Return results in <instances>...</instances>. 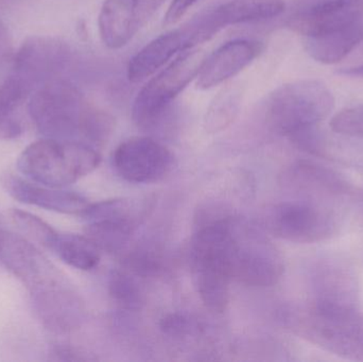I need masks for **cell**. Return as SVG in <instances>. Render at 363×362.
<instances>
[{"instance_id":"6da1fadb","label":"cell","mask_w":363,"mask_h":362,"mask_svg":"<svg viewBox=\"0 0 363 362\" xmlns=\"http://www.w3.org/2000/svg\"><path fill=\"white\" fill-rule=\"evenodd\" d=\"M100 162L99 153L87 142L45 137L21 152L17 169L38 184L64 187L93 172Z\"/></svg>"},{"instance_id":"7a4b0ae2","label":"cell","mask_w":363,"mask_h":362,"mask_svg":"<svg viewBox=\"0 0 363 362\" xmlns=\"http://www.w3.org/2000/svg\"><path fill=\"white\" fill-rule=\"evenodd\" d=\"M230 227L228 218L205 225L194 235L190 261L194 285L204 305L213 312H223L230 299Z\"/></svg>"},{"instance_id":"3957f363","label":"cell","mask_w":363,"mask_h":362,"mask_svg":"<svg viewBox=\"0 0 363 362\" xmlns=\"http://www.w3.org/2000/svg\"><path fill=\"white\" fill-rule=\"evenodd\" d=\"M284 319L292 332L318 348L363 361V314L358 310L322 312L309 306L287 310Z\"/></svg>"},{"instance_id":"277c9868","label":"cell","mask_w":363,"mask_h":362,"mask_svg":"<svg viewBox=\"0 0 363 362\" xmlns=\"http://www.w3.org/2000/svg\"><path fill=\"white\" fill-rule=\"evenodd\" d=\"M335 108L332 91L319 80L284 85L272 94L267 120L279 135L290 138L298 132L318 127Z\"/></svg>"},{"instance_id":"5b68a950","label":"cell","mask_w":363,"mask_h":362,"mask_svg":"<svg viewBox=\"0 0 363 362\" xmlns=\"http://www.w3.org/2000/svg\"><path fill=\"white\" fill-rule=\"evenodd\" d=\"M230 274L252 287H270L283 276L285 265L277 247L247 221L228 217Z\"/></svg>"},{"instance_id":"8992f818","label":"cell","mask_w":363,"mask_h":362,"mask_svg":"<svg viewBox=\"0 0 363 362\" xmlns=\"http://www.w3.org/2000/svg\"><path fill=\"white\" fill-rule=\"evenodd\" d=\"M204 60L202 50L187 49L151 79L140 89L132 106V119L136 125L143 129L155 127L174 99L192 80H196Z\"/></svg>"},{"instance_id":"52a82bcc","label":"cell","mask_w":363,"mask_h":362,"mask_svg":"<svg viewBox=\"0 0 363 362\" xmlns=\"http://www.w3.org/2000/svg\"><path fill=\"white\" fill-rule=\"evenodd\" d=\"M262 230L296 244H315L336 235V214L311 200L284 201L264 208L260 218Z\"/></svg>"},{"instance_id":"ba28073f","label":"cell","mask_w":363,"mask_h":362,"mask_svg":"<svg viewBox=\"0 0 363 362\" xmlns=\"http://www.w3.org/2000/svg\"><path fill=\"white\" fill-rule=\"evenodd\" d=\"M311 307L322 312L358 310L359 281L355 268L338 255L319 257L309 273Z\"/></svg>"},{"instance_id":"9c48e42d","label":"cell","mask_w":363,"mask_h":362,"mask_svg":"<svg viewBox=\"0 0 363 362\" xmlns=\"http://www.w3.org/2000/svg\"><path fill=\"white\" fill-rule=\"evenodd\" d=\"M83 106L74 87L67 83L52 82L32 97L29 113L45 137L74 140V136L81 135Z\"/></svg>"},{"instance_id":"30bf717a","label":"cell","mask_w":363,"mask_h":362,"mask_svg":"<svg viewBox=\"0 0 363 362\" xmlns=\"http://www.w3.org/2000/svg\"><path fill=\"white\" fill-rule=\"evenodd\" d=\"M285 11L284 0H230L188 26V47L206 42L228 26L274 18Z\"/></svg>"},{"instance_id":"8fae6325","label":"cell","mask_w":363,"mask_h":362,"mask_svg":"<svg viewBox=\"0 0 363 362\" xmlns=\"http://www.w3.org/2000/svg\"><path fill=\"white\" fill-rule=\"evenodd\" d=\"M286 189L306 200H362L363 189L355 186L345 176L332 168L311 161H298L287 168L281 176Z\"/></svg>"},{"instance_id":"7c38bea8","label":"cell","mask_w":363,"mask_h":362,"mask_svg":"<svg viewBox=\"0 0 363 362\" xmlns=\"http://www.w3.org/2000/svg\"><path fill=\"white\" fill-rule=\"evenodd\" d=\"M172 152L150 137H133L119 145L113 155L117 174L130 183L147 184L163 179L172 169Z\"/></svg>"},{"instance_id":"4fadbf2b","label":"cell","mask_w":363,"mask_h":362,"mask_svg":"<svg viewBox=\"0 0 363 362\" xmlns=\"http://www.w3.org/2000/svg\"><path fill=\"white\" fill-rule=\"evenodd\" d=\"M0 261L30 293L60 283L52 264L25 236L0 230Z\"/></svg>"},{"instance_id":"5bb4252c","label":"cell","mask_w":363,"mask_h":362,"mask_svg":"<svg viewBox=\"0 0 363 362\" xmlns=\"http://www.w3.org/2000/svg\"><path fill=\"white\" fill-rule=\"evenodd\" d=\"M256 40H234L225 43L205 57L196 78L198 89L206 91L222 84L242 72L262 53Z\"/></svg>"},{"instance_id":"9a60e30c","label":"cell","mask_w":363,"mask_h":362,"mask_svg":"<svg viewBox=\"0 0 363 362\" xmlns=\"http://www.w3.org/2000/svg\"><path fill=\"white\" fill-rule=\"evenodd\" d=\"M9 193L21 203L62 214L81 215L89 205L86 198L63 187H50L8 174L1 180Z\"/></svg>"},{"instance_id":"2e32d148","label":"cell","mask_w":363,"mask_h":362,"mask_svg":"<svg viewBox=\"0 0 363 362\" xmlns=\"http://www.w3.org/2000/svg\"><path fill=\"white\" fill-rule=\"evenodd\" d=\"M187 49V33L185 28L172 30L157 36L132 57L128 66V78L130 82L138 83L150 78L177 53Z\"/></svg>"},{"instance_id":"e0dca14e","label":"cell","mask_w":363,"mask_h":362,"mask_svg":"<svg viewBox=\"0 0 363 362\" xmlns=\"http://www.w3.org/2000/svg\"><path fill=\"white\" fill-rule=\"evenodd\" d=\"M140 0H104L98 17L100 38L110 49L129 44L138 31Z\"/></svg>"},{"instance_id":"ac0fdd59","label":"cell","mask_w":363,"mask_h":362,"mask_svg":"<svg viewBox=\"0 0 363 362\" xmlns=\"http://www.w3.org/2000/svg\"><path fill=\"white\" fill-rule=\"evenodd\" d=\"M289 140L309 154L363 170L362 145L333 140L320 131L319 125L298 132Z\"/></svg>"},{"instance_id":"d6986e66","label":"cell","mask_w":363,"mask_h":362,"mask_svg":"<svg viewBox=\"0 0 363 362\" xmlns=\"http://www.w3.org/2000/svg\"><path fill=\"white\" fill-rule=\"evenodd\" d=\"M360 15L343 6L340 0H330L298 13L290 19L288 27L305 38H313L351 23Z\"/></svg>"},{"instance_id":"ffe728a7","label":"cell","mask_w":363,"mask_h":362,"mask_svg":"<svg viewBox=\"0 0 363 362\" xmlns=\"http://www.w3.org/2000/svg\"><path fill=\"white\" fill-rule=\"evenodd\" d=\"M363 40L362 17L334 31L306 38L307 53L319 63L337 64L347 57Z\"/></svg>"},{"instance_id":"44dd1931","label":"cell","mask_w":363,"mask_h":362,"mask_svg":"<svg viewBox=\"0 0 363 362\" xmlns=\"http://www.w3.org/2000/svg\"><path fill=\"white\" fill-rule=\"evenodd\" d=\"M148 202L140 199H114L89 204L80 215L85 222L106 221L138 229L148 213Z\"/></svg>"},{"instance_id":"7402d4cb","label":"cell","mask_w":363,"mask_h":362,"mask_svg":"<svg viewBox=\"0 0 363 362\" xmlns=\"http://www.w3.org/2000/svg\"><path fill=\"white\" fill-rule=\"evenodd\" d=\"M50 250L64 263L82 271L97 267L101 251L87 236L66 233H57Z\"/></svg>"},{"instance_id":"603a6c76","label":"cell","mask_w":363,"mask_h":362,"mask_svg":"<svg viewBox=\"0 0 363 362\" xmlns=\"http://www.w3.org/2000/svg\"><path fill=\"white\" fill-rule=\"evenodd\" d=\"M242 91L240 87L230 86L218 94L205 115L206 131L217 133L234 121L240 110Z\"/></svg>"},{"instance_id":"cb8c5ba5","label":"cell","mask_w":363,"mask_h":362,"mask_svg":"<svg viewBox=\"0 0 363 362\" xmlns=\"http://www.w3.org/2000/svg\"><path fill=\"white\" fill-rule=\"evenodd\" d=\"M10 217L15 227L26 238L50 250L57 236V232L51 225L35 215L18 208H12Z\"/></svg>"},{"instance_id":"d4e9b609","label":"cell","mask_w":363,"mask_h":362,"mask_svg":"<svg viewBox=\"0 0 363 362\" xmlns=\"http://www.w3.org/2000/svg\"><path fill=\"white\" fill-rule=\"evenodd\" d=\"M111 297L115 303L128 310H140L144 303L142 288L135 278L125 271L113 272L108 283Z\"/></svg>"},{"instance_id":"484cf974","label":"cell","mask_w":363,"mask_h":362,"mask_svg":"<svg viewBox=\"0 0 363 362\" xmlns=\"http://www.w3.org/2000/svg\"><path fill=\"white\" fill-rule=\"evenodd\" d=\"M114 125L111 115L85 104L81 114V135L91 142H101L108 138Z\"/></svg>"},{"instance_id":"4316f807","label":"cell","mask_w":363,"mask_h":362,"mask_svg":"<svg viewBox=\"0 0 363 362\" xmlns=\"http://www.w3.org/2000/svg\"><path fill=\"white\" fill-rule=\"evenodd\" d=\"M334 133L363 140V104L337 113L330 123Z\"/></svg>"},{"instance_id":"83f0119b","label":"cell","mask_w":363,"mask_h":362,"mask_svg":"<svg viewBox=\"0 0 363 362\" xmlns=\"http://www.w3.org/2000/svg\"><path fill=\"white\" fill-rule=\"evenodd\" d=\"M161 329L166 335L183 337L189 335L196 327L191 319L182 314H170L161 321Z\"/></svg>"},{"instance_id":"f1b7e54d","label":"cell","mask_w":363,"mask_h":362,"mask_svg":"<svg viewBox=\"0 0 363 362\" xmlns=\"http://www.w3.org/2000/svg\"><path fill=\"white\" fill-rule=\"evenodd\" d=\"M198 0H172L164 16L166 26L174 25L188 12Z\"/></svg>"},{"instance_id":"f546056e","label":"cell","mask_w":363,"mask_h":362,"mask_svg":"<svg viewBox=\"0 0 363 362\" xmlns=\"http://www.w3.org/2000/svg\"><path fill=\"white\" fill-rule=\"evenodd\" d=\"M338 74L345 77L363 79V64L355 66V67L345 68V69L339 70Z\"/></svg>"},{"instance_id":"4dcf8cb0","label":"cell","mask_w":363,"mask_h":362,"mask_svg":"<svg viewBox=\"0 0 363 362\" xmlns=\"http://www.w3.org/2000/svg\"><path fill=\"white\" fill-rule=\"evenodd\" d=\"M341 4L351 10L362 14L363 12V0H340Z\"/></svg>"},{"instance_id":"1f68e13d","label":"cell","mask_w":363,"mask_h":362,"mask_svg":"<svg viewBox=\"0 0 363 362\" xmlns=\"http://www.w3.org/2000/svg\"><path fill=\"white\" fill-rule=\"evenodd\" d=\"M362 201H363V197H362Z\"/></svg>"}]
</instances>
